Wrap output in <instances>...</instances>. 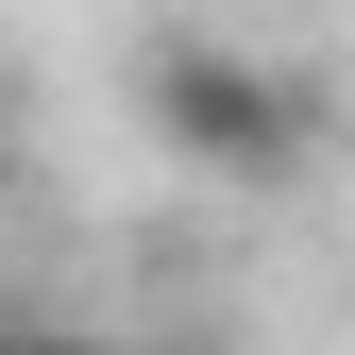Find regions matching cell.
Returning <instances> with one entry per match:
<instances>
[{
    "label": "cell",
    "instance_id": "6da1fadb",
    "mask_svg": "<svg viewBox=\"0 0 355 355\" xmlns=\"http://www.w3.org/2000/svg\"><path fill=\"white\" fill-rule=\"evenodd\" d=\"M136 119H153V153L169 169H203V187H304L338 136V102H322V68H288V51H254V34H153L136 51Z\"/></svg>",
    "mask_w": 355,
    "mask_h": 355
},
{
    "label": "cell",
    "instance_id": "7a4b0ae2",
    "mask_svg": "<svg viewBox=\"0 0 355 355\" xmlns=\"http://www.w3.org/2000/svg\"><path fill=\"white\" fill-rule=\"evenodd\" d=\"M0 355H119V338L68 322V304H0Z\"/></svg>",
    "mask_w": 355,
    "mask_h": 355
},
{
    "label": "cell",
    "instance_id": "3957f363",
    "mask_svg": "<svg viewBox=\"0 0 355 355\" xmlns=\"http://www.w3.org/2000/svg\"><path fill=\"white\" fill-rule=\"evenodd\" d=\"M119 355H254V322H203V304H187V322H153V338H119Z\"/></svg>",
    "mask_w": 355,
    "mask_h": 355
},
{
    "label": "cell",
    "instance_id": "277c9868",
    "mask_svg": "<svg viewBox=\"0 0 355 355\" xmlns=\"http://www.w3.org/2000/svg\"><path fill=\"white\" fill-rule=\"evenodd\" d=\"M0 203H17V102H0Z\"/></svg>",
    "mask_w": 355,
    "mask_h": 355
}]
</instances>
